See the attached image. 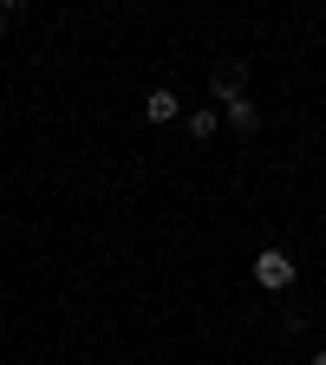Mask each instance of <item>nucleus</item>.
<instances>
[{
    "label": "nucleus",
    "instance_id": "1",
    "mask_svg": "<svg viewBox=\"0 0 326 365\" xmlns=\"http://www.w3.org/2000/svg\"><path fill=\"white\" fill-rule=\"evenodd\" d=\"M255 287H268V294H287V287H294L287 248H261V255H255Z\"/></svg>",
    "mask_w": 326,
    "mask_h": 365
},
{
    "label": "nucleus",
    "instance_id": "2",
    "mask_svg": "<svg viewBox=\"0 0 326 365\" xmlns=\"http://www.w3.org/2000/svg\"><path fill=\"white\" fill-rule=\"evenodd\" d=\"M209 85H215V98H222V105H235L242 91H248V66H215Z\"/></svg>",
    "mask_w": 326,
    "mask_h": 365
},
{
    "label": "nucleus",
    "instance_id": "3",
    "mask_svg": "<svg viewBox=\"0 0 326 365\" xmlns=\"http://www.w3.org/2000/svg\"><path fill=\"white\" fill-rule=\"evenodd\" d=\"M176 111H183V98H176V91H170V85H157V91H151V98H144V118H151V124H170Z\"/></svg>",
    "mask_w": 326,
    "mask_h": 365
},
{
    "label": "nucleus",
    "instance_id": "4",
    "mask_svg": "<svg viewBox=\"0 0 326 365\" xmlns=\"http://www.w3.org/2000/svg\"><path fill=\"white\" fill-rule=\"evenodd\" d=\"M222 124H235V130L248 137V130H261V111H255L248 98H235V105H222Z\"/></svg>",
    "mask_w": 326,
    "mask_h": 365
},
{
    "label": "nucleus",
    "instance_id": "5",
    "mask_svg": "<svg viewBox=\"0 0 326 365\" xmlns=\"http://www.w3.org/2000/svg\"><path fill=\"white\" fill-rule=\"evenodd\" d=\"M215 130H222V111H190V137L196 144H209Z\"/></svg>",
    "mask_w": 326,
    "mask_h": 365
},
{
    "label": "nucleus",
    "instance_id": "6",
    "mask_svg": "<svg viewBox=\"0 0 326 365\" xmlns=\"http://www.w3.org/2000/svg\"><path fill=\"white\" fill-rule=\"evenodd\" d=\"M307 365H326V352H313V359H307Z\"/></svg>",
    "mask_w": 326,
    "mask_h": 365
},
{
    "label": "nucleus",
    "instance_id": "7",
    "mask_svg": "<svg viewBox=\"0 0 326 365\" xmlns=\"http://www.w3.org/2000/svg\"><path fill=\"white\" fill-rule=\"evenodd\" d=\"M0 33H7V7H0Z\"/></svg>",
    "mask_w": 326,
    "mask_h": 365
}]
</instances>
